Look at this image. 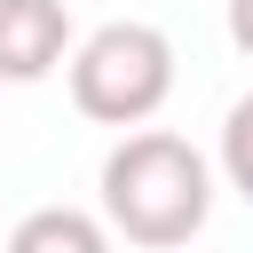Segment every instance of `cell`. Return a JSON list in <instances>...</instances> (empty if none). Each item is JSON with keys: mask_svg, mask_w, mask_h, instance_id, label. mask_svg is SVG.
<instances>
[{"mask_svg": "<svg viewBox=\"0 0 253 253\" xmlns=\"http://www.w3.org/2000/svg\"><path fill=\"white\" fill-rule=\"evenodd\" d=\"M95 198L111 237H126L134 253H174L213 221V158L166 126H126L103 150Z\"/></svg>", "mask_w": 253, "mask_h": 253, "instance_id": "1", "label": "cell"}, {"mask_svg": "<svg viewBox=\"0 0 253 253\" xmlns=\"http://www.w3.org/2000/svg\"><path fill=\"white\" fill-rule=\"evenodd\" d=\"M63 79H71V111L95 119V126H150L174 95V40L142 16H111L95 24L87 40H71L63 55Z\"/></svg>", "mask_w": 253, "mask_h": 253, "instance_id": "2", "label": "cell"}, {"mask_svg": "<svg viewBox=\"0 0 253 253\" xmlns=\"http://www.w3.org/2000/svg\"><path fill=\"white\" fill-rule=\"evenodd\" d=\"M71 8L63 0H0V87H40L71 55Z\"/></svg>", "mask_w": 253, "mask_h": 253, "instance_id": "3", "label": "cell"}, {"mask_svg": "<svg viewBox=\"0 0 253 253\" xmlns=\"http://www.w3.org/2000/svg\"><path fill=\"white\" fill-rule=\"evenodd\" d=\"M111 245L119 237L103 229V213H87V206H32L8 229L0 253H111Z\"/></svg>", "mask_w": 253, "mask_h": 253, "instance_id": "4", "label": "cell"}, {"mask_svg": "<svg viewBox=\"0 0 253 253\" xmlns=\"http://www.w3.org/2000/svg\"><path fill=\"white\" fill-rule=\"evenodd\" d=\"M221 182L253 206V95H237L221 119Z\"/></svg>", "mask_w": 253, "mask_h": 253, "instance_id": "5", "label": "cell"}, {"mask_svg": "<svg viewBox=\"0 0 253 253\" xmlns=\"http://www.w3.org/2000/svg\"><path fill=\"white\" fill-rule=\"evenodd\" d=\"M229 40L237 55H253V0H229Z\"/></svg>", "mask_w": 253, "mask_h": 253, "instance_id": "6", "label": "cell"}]
</instances>
